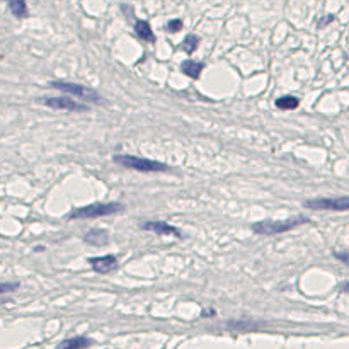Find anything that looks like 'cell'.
I'll return each mask as SVG.
<instances>
[{
	"mask_svg": "<svg viewBox=\"0 0 349 349\" xmlns=\"http://www.w3.org/2000/svg\"><path fill=\"white\" fill-rule=\"evenodd\" d=\"M135 34L138 36L142 41H148V43H155V39H157L147 21H140V19L135 21Z\"/></svg>",
	"mask_w": 349,
	"mask_h": 349,
	"instance_id": "10",
	"label": "cell"
},
{
	"mask_svg": "<svg viewBox=\"0 0 349 349\" xmlns=\"http://www.w3.org/2000/svg\"><path fill=\"white\" fill-rule=\"evenodd\" d=\"M165 29L169 32H177V31H181L183 29V21L181 19H172V21H169L167 22V26H165Z\"/></svg>",
	"mask_w": 349,
	"mask_h": 349,
	"instance_id": "16",
	"label": "cell"
},
{
	"mask_svg": "<svg viewBox=\"0 0 349 349\" xmlns=\"http://www.w3.org/2000/svg\"><path fill=\"white\" fill-rule=\"evenodd\" d=\"M114 162L120 165L126 167V169L138 170L143 174H152V172H167L170 170L169 165L162 164L159 160H152V159H142V157H133V155H114Z\"/></svg>",
	"mask_w": 349,
	"mask_h": 349,
	"instance_id": "3",
	"label": "cell"
},
{
	"mask_svg": "<svg viewBox=\"0 0 349 349\" xmlns=\"http://www.w3.org/2000/svg\"><path fill=\"white\" fill-rule=\"evenodd\" d=\"M87 261H89V264L92 266V269L99 274L111 273V271H114L118 267V259H116V255H113V254L101 255V257H89Z\"/></svg>",
	"mask_w": 349,
	"mask_h": 349,
	"instance_id": "7",
	"label": "cell"
},
{
	"mask_svg": "<svg viewBox=\"0 0 349 349\" xmlns=\"http://www.w3.org/2000/svg\"><path fill=\"white\" fill-rule=\"evenodd\" d=\"M198 44H199V38H198V36L189 34V36H186V38H184V41L181 43V46H179V48L184 51V53L191 55V53H194V51H196V48H198Z\"/></svg>",
	"mask_w": 349,
	"mask_h": 349,
	"instance_id": "15",
	"label": "cell"
},
{
	"mask_svg": "<svg viewBox=\"0 0 349 349\" xmlns=\"http://www.w3.org/2000/svg\"><path fill=\"white\" fill-rule=\"evenodd\" d=\"M125 208L121 203L107 201V203H92V205L82 206L73 210L68 215V220H85V218H101V217H111V215L121 213Z\"/></svg>",
	"mask_w": 349,
	"mask_h": 349,
	"instance_id": "1",
	"label": "cell"
},
{
	"mask_svg": "<svg viewBox=\"0 0 349 349\" xmlns=\"http://www.w3.org/2000/svg\"><path fill=\"white\" fill-rule=\"evenodd\" d=\"M46 107H51V109H62V111H73V113H84V111H89V106H85L82 102H77L70 97H65V95H60V97H41L39 99Z\"/></svg>",
	"mask_w": 349,
	"mask_h": 349,
	"instance_id": "6",
	"label": "cell"
},
{
	"mask_svg": "<svg viewBox=\"0 0 349 349\" xmlns=\"http://www.w3.org/2000/svg\"><path fill=\"white\" fill-rule=\"evenodd\" d=\"M89 346H92V341L89 339V337L77 336V337H70V339L63 341L60 344V349H87Z\"/></svg>",
	"mask_w": 349,
	"mask_h": 349,
	"instance_id": "12",
	"label": "cell"
},
{
	"mask_svg": "<svg viewBox=\"0 0 349 349\" xmlns=\"http://www.w3.org/2000/svg\"><path fill=\"white\" fill-rule=\"evenodd\" d=\"M50 85L53 89L60 92H66V94L73 95V97H79L85 102H94V104H101L104 102V97L99 94L94 89H89L85 85L80 84H73V82H65V80H55V82H50Z\"/></svg>",
	"mask_w": 349,
	"mask_h": 349,
	"instance_id": "4",
	"label": "cell"
},
{
	"mask_svg": "<svg viewBox=\"0 0 349 349\" xmlns=\"http://www.w3.org/2000/svg\"><path fill=\"white\" fill-rule=\"evenodd\" d=\"M276 106L280 107V109L291 111V109H296V107L300 106V99L295 97V95H283V97L276 99Z\"/></svg>",
	"mask_w": 349,
	"mask_h": 349,
	"instance_id": "14",
	"label": "cell"
},
{
	"mask_svg": "<svg viewBox=\"0 0 349 349\" xmlns=\"http://www.w3.org/2000/svg\"><path fill=\"white\" fill-rule=\"evenodd\" d=\"M337 261L344 262L346 266H349V251H341V252H334Z\"/></svg>",
	"mask_w": 349,
	"mask_h": 349,
	"instance_id": "18",
	"label": "cell"
},
{
	"mask_svg": "<svg viewBox=\"0 0 349 349\" xmlns=\"http://www.w3.org/2000/svg\"><path fill=\"white\" fill-rule=\"evenodd\" d=\"M334 21V16L332 14H329L327 17H324V19H320V22H318V28H324V26H327L329 22H332Z\"/></svg>",
	"mask_w": 349,
	"mask_h": 349,
	"instance_id": "19",
	"label": "cell"
},
{
	"mask_svg": "<svg viewBox=\"0 0 349 349\" xmlns=\"http://www.w3.org/2000/svg\"><path fill=\"white\" fill-rule=\"evenodd\" d=\"M7 5H9V10L12 12L14 17H17V19H24V17H28V3H26V0H5Z\"/></svg>",
	"mask_w": 349,
	"mask_h": 349,
	"instance_id": "13",
	"label": "cell"
},
{
	"mask_svg": "<svg viewBox=\"0 0 349 349\" xmlns=\"http://www.w3.org/2000/svg\"><path fill=\"white\" fill-rule=\"evenodd\" d=\"M203 68H205V63L192 62V60H186V62H183V65H181V70H183L184 75L191 77V79H194V80L199 79Z\"/></svg>",
	"mask_w": 349,
	"mask_h": 349,
	"instance_id": "11",
	"label": "cell"
},
{
	"mask_svg": "<svg viewBox=\"0 0 349 349\" xmlns=\"http://www.w3.org/2000/svg\"><path fill=\"white\" fill-rule=\"evenodd\" d=\"M19 288V283H0V295L3 293H12Z\"/></svg>",
	"mask_w": 349,
	"mask_h": 349,
	"instance_id": "17",
	"label": "cell"
},
{
	"mask_svg": "<svg viewBox=\"0 0 349 349\" xmlns=\"http://www.w3.org/2000/svg\"><path fill=\"white\" fill-rule=\"evenodd\" d=\"M307 217H291L288 220H264V222H257V223L252 225V230L255 233H261V235H276V233H285L289 232L293 228H298L300 225L308 223Z\"/></svg>",
	"mask_w": 349,
	"mask_h": 349,
	"instance_id": "2",
	"label": "cell"
},
{
	"mask_svg": "<svg viewBox=\"0 0 349 349\" xmlns=\"http://www.w3.org/2000/svg\"><path fill=\"white\" fill-rule=\"evenodd\" d=\"M303 206L315 211H348L349 210V196H339V198H318L308 199Z\"/></svg>",
	"mask_w": 349,
	"mask_h": 349,
	"instance_id": "5",
	"label": "cell"
},
{
	"mask_svg": "<svg viewBox=\"0 0 349 349\" xmlns=\"http://www.w3.org/2000/svg\"><path fill=\"white\" fill-rule=\"evenodd\" d=\"M84 240L91 246H106L107 240H109V233L104 228H94L89 233H85Z\"/></svg>",
	"mask_w": 349,
	"mask_h": 349,
	"instance_id": "9",
	"label": "cell"
},
{
	"mask_svg": "<svg viewBox=\"0 0 349 349\" xmlns=\"http://www.w3.org/2000/svg\"><path fill=\"white\" fill-rule=\"evenodd\" d=\"M140 228L142 230H148V232L159 233V235H176V237H183L181 230L174 225H169L165 222H142L140 223Z\"/></svg>",
	"mask_w": 349,
	"mask_h": 349,
	"instance_id": "8",
	"label": "cell"
}]
</instances>
